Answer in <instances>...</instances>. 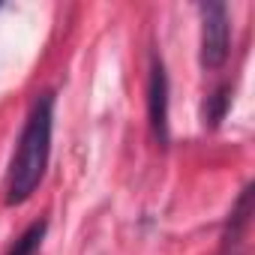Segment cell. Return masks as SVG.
<instances>
[{"label": "cell", "mask_w": 255, "mask_h": 255, "mask_svg": "<svg viewBox=\"0 0 255 255\" xmlns=\"http://www.w3.org/2000/svg\"><path fill=\"white\" fill-rule=\"evenodd\" d=\"M252 198H255V186L246 183L243 192H240V198H237V204H234L231 213H228L219 255H243L246 231H249V222H252Z\"/></svg>", "instance_id": "277c9868"}, {"label": "cell", "mask_w": 255, "mask_h": 255, "mask_svg": "<svg viewBox=\"0 0 255 255\" xmlns=\"http://www.w3.org/2000/svg\"><path fill=\"white\" fill-rule=\"evenodd\" d=\"M231 108V87L228 84H219L207 99H204V108H201V117H204V126L207 129H216V126L225 120Z\"/></svg>", "instance_id": "5b68a950"}, {"label": "cell", "mask_w": 255, "mask_h": 255, "mask_svg": "<svg viewBox=\"0 0 255 255\" xmlns=\"http://www.w3.org/2000/svg\"><path fill=\"white\" fill-rule=\"evenodd\" d=\"M147 117L150 129L159 147H168L171 132H168V72L159 54H153L150 63V81H147Z\"/></svg>", "instance_id": "3957f363"}, {"label": "cell", "mask_w": 255, "mask_h": 255, "mask_svg": "<svg viewBox=\"0 0 255 255\" xmlns=\"http://www.w3.org/2000/svg\"><path fill=\"white\" fill-rule=\"evenodd\" d=\"M201 15V66L219 69L231 51V15L225 3H198Z\"/></svg>", "instance_id": "7a4b0ae2"}, {"label": "cell", "mask_w": 255, "mask_h": 255, "mask_svg": "<svg viewBox=\"0 0 255 255\" xmlns=\"http://www.w3.org/2000/svg\"><path fill=\"white\" fill-rule=\"evenodd\" d=\"M51 132H54V93L45 90L30 105V114L21 126V135L9 162L6 180V204H24L42 183L48 156H51Z\"/></svg>", "instance_id": "6da1fadb"}, {"label": "cell", "mask_w": 255, "mask_h": 255, "mask_svg": "<svg viewBox=\"0 0 255 255\" xmlns=\"http://www.w3.org/2000/svg\"><path fill=\"white\" fill-rule=\"evenodd\" d=\"M45 231H48V222L45 219H39V222H33L15 243H12V249L6 252V255H36L39 249H42V240H45Z\"/></svg>", "instance_id": "8992f818"}]
</instances>
